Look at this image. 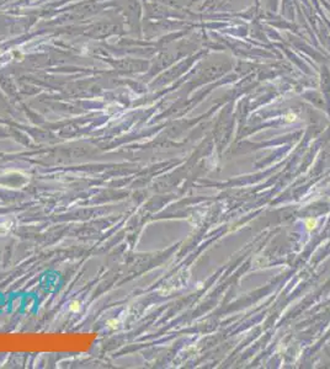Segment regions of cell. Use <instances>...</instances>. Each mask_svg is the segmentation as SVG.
<instances>
[{
  "label": "cell",
  "instance_id": "cell-3",
  "mask_svg": "<svg viewBox=\"0 0 330 369\" xmlns=\"http://www.w3.org/2000/svg\"><path fill=\"white\" fill-rule=\"evenodd\" d=\"M107 325H109L110 329H117V326H118V320H116V319H110V320H107Z\"/></svg>",
  "mask_w": 330,
  "mask_h": 369
},
{
  "label": "cell",
  "instance_id": "cell-1",
  "mask_svg": "<svg viewBox=\"0 0 330 369\" xmlns=\"http://www.w3.org/2000/svg\"><path fill=\"white\" fill-rule=\"evenodd\" d=\"M69 310H70L72 313H78V311L80 310V303H79L78 300L72 301L70 305H69Z\"/></svg>",
  "mask_w": 330,
  "mask_h": 369
},
{
  "label": "cell",
  "instance_id": "cell-2",
  "mask_svg": "<svg viewBox=\"0 0 330 369\" xmlns=\"http://www.w3.org/2000/svg\"><path fill=\"white\" fill-rule=\"evenodd\" d=\"M10 224H11L10 222H5L0 224V235H4L10 230Z\"/></svg>",
  "mask_w": 330,
  "mask_h": 369
}]
</instances>
